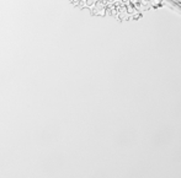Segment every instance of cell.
<instances>
[{
    "label": "cell",
    "instance_id": "1",
    "mask_svg": "<svg viewBox=\"0 0 181 178\" xmlns=\"http://www.w3.org/2000/svg\"><path fill=\"white\" fill-rule=\"evenodd\" d=\"M171 0H85L96 14L111 16L121 21L142 19L147 12L160 9Z\"/></svg>",
    "mask_w": 181,
    "mask_h": 178
}]
</instances>
